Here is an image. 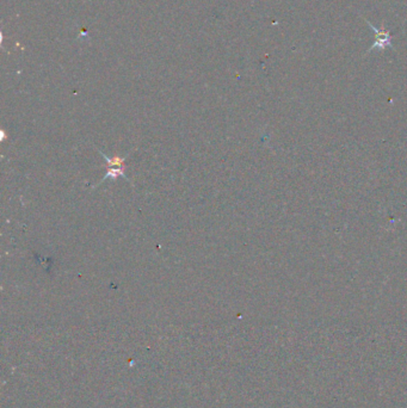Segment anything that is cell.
Wrapping results in <instances>:
<instances>
[{
  "label": "cell",
  "mask_w": 407,
  "mask_h": 408,
  "mask_svg": "<svg viewBox=\"0 0 407 408\" xmlns=\"http://www.w3.org/2000/svg\"><path fill=\"white\" fill-rule=\"evenodd\" d=\"M363 19L366 21V23L372 28L373 31L375 32L374 44H373V46L367 50V53L373 52V50L383 52V50H386L387 48H391V49L394 50V47H393V42H392V39H393L392 33L389 30H387L386 28L383 27V23L382 25H381V28H376L375 25H373L372 23H370L367 18H363Z\"/></svg>",
  "instance_id": "1"
}]
</instances>
